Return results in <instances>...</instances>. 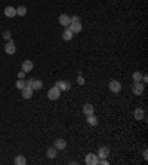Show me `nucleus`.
Here are the masks:
<instances>
[{
	"mask_svg": "<svg viewBox=\"0 0 148 165\" xmlns=\"http://www.w3.org/2000/svg\"><path fill=\"white\" fill-rule=\"evenodd\" d=\"M98 161H99V158H98L96 153H88L86 158H84V164L86 165H98Z\"/></svg>",
	"mask_w": 148,
	"mask_h": 165,
	"instance_id": "obj_3",
	"label": "nucleus"
},
{
	"mask_svg": "<svg viewBox=\"0 0 148 165\" xmlns=\"http://www.w3.org/2000/svg\"><path fill=\"white\" fill-rule=\"evenodd\" d=\"M28 83L31 85L33 91H39V89L43 88V82H42L40 79H30V80H28Z\"/></svg>",
	"mask_w": 148,
	"mask_h": 165,
	"instance_id": "obj_7",
	"label": "nucleus"
},
{
	"mask_svg": "<svg viewBox=\"0 0 148 165\" xmlns=\"http://www.w3.org/2000/svg\"><path fill=\"white\" fill-rule=\"evenodd\" d=\"M5 15H6L8 18H13V16H16V9L12 8V6H6V8H5Z\"/></svg>",
	"mask_w": 148,
	"mask_h": 165,
	"instance_id": "obj_16",
	"label": "nucleus"
},
{
	"mask_svg": "<svg viewBox=\"0 0 148 165\" xmlns=\"http://www.w3.org/2000/svg\"><path fill=\"white\" fill-rule=\"evenodd\" d=\"M108 89L113 92V94H119L120 91H122V83L119 82V80H110V83H108Z\"/></svg>",
	"mask_w": 148,
	"mask_h": 165,
	"instance_id": "obj_2",
	"label": "nucleus"
},
{
	"mask_svg": "<svg viewBox=\"0 0 148 165\" xmlns=\"http://www.w3.org/2000/svg\"><path fill=\"white\" fill-rule=\"evenodd\" d=\"M16 15H19V16H25V15H27V8H25V6H19V8H16Z\"/></svg>",
	"mask_w": 148,
	"mask_h": 165,
	"instance_id": "obj_21",
	"label": "nucleus"
},
{
	"mask_svg": "<svg viewBox=\"0 0 148 165\" xmlns=\"http://www.w3.org/2000/svg\"><path fill=\"white\" fill-rule=\"evenodd\" d=\"M68 28H70V31H71L73 34H77V33L81 31L83 27H81V22H71V24L68 25Z\"/></svg>",
	"mask_w": 148,
	"mask_h": 165,
	"instance_id": "obj_10",
	"label": "nucleus"
},
{
	"mask_svg": "<svg viewBox=\"0 0 148 165\" xmlns=\"http://www.w3.org/2000/svg\"><path fill=\"white\" fill-rule=\"evenodd\" d=\"M21 91H22V97H24L25 100L31 98V97H33V92H34V91H33V88H31V85H30L28 82L25 83V88L21 89Z\"/></svg>",
	"mask_w": 148,
	"mask_h": 165,
	"instance_id": "obj_6",
	"label": "nucleus"
},
{
	"mask_svg": "<svg viewBox=\"0 0 148 165\" xmlns=\"http://www.w3.org/2000/svg\"><path fill=\"white\" fill-rule=\"evenodd\" d=\"M13 162H15L16 165H25V164H27V159L24 158L22 155H18V156L15 158V161H13Z\"/></svg>",
	"mask_w": 148,
	"mask_h": 165,
	"instance_id": "obj_20",
	"label": "nucleus"
},
{
	"mask_svg": "<svg viewBox=\"0 0 148 165\" xmlns=\"http://www.w3.org/2000/svg\"><path fill=\"white\" fill-rule=\"evenodd\" d=\"M132 79H133V82H141L142 80V73L141 72H135L132 75Z\"/></svg>",
	"mask_w": 148,
	"mask_h": 165,
	"instance_id": "obj_22",
	"label": "nucleus"
},
{
	"mask_svg": "<svg viewBox=\"0 0 148 165\" xmlns=\"http://www.w3.org/2000/svg\"><path fill=\"white\" fill-rule=\"evenodd\" d=\"M25 83H27V82H25L24 79H18V80H16V83H15V86H16L18 89H24V88H25Z\"/></svg>",
	"mask_w": 148,
	"mask_h": 165,
	"instance_id": "obj_23",
	"label": "nucleus"
},
{
	"mask_svg": "<svg viewBox=\"0 0 148 165\" xmlns=\"http://www.w3.org/2000/svg\"><path fill=\"white\" fill-rule=\"evenodd\" d=\"M73 37H74V34L70 31L68 27H65V30H64V33H62V39H64L65 42H70V40H71Z\"/></svg>",
	"mask_w": 148,
	"mask_h": 165,
	"instance_id": "obj_19",
	"label": "nucleus"
},
{
	"mask_svg": "<svg viewBox=\"0 0 148 165\" xmlns=\"http://www.w3.org/2000/svg\"><path fill=\"white\" fill-rule=\"evenodd\" d=\"M86 122H88V123H89L91 127H96L99 121H98V118H96V116H95V113H93V115H89V116H86Z\"/></svg>",
	"mask_w": 148,
	"mask_h": 165,
	"instance_id": "obj_17",
	"label": "nucleus"
},
{
	"mask_svg": "<svg viewBox=\"0 0 148 165\" xmlns=\"http://www.w3.org/2000/svg\"><path fill=\"white\" fill-rule=\"evenodd\" d=\"M77 83H79V85H84V83H86L84 77L81 76V72H80V73H79V76H77Z\"/></svg>",
	"mask_w": 148,
	"mask_h": 165,
	"instance_id": "obj_24",
	"label": "nucleus"
},
{
	"mask_svg": "<svg viewBox=\"0 0 148 165\" xmlns=\"http://www.w3.org/2000/svg\"><path fill=\"white\" fill-rule=\"evenodd\" d=\"M58 21H59V24H61L62 27H68L70 24H71V21H70V15H67V13H61L59 18H58Z\"/></svg>",
	"mask_w": 148,
	"mask_h": 165,
	"instance_id": "obj_8",
	"label": "nucleus"
},
{
	"mask_svg": "<svg viewBox=\"0 0 148 165\" xmlns=\"http://www.w3.org/2000/svg\"><path fill=\"white\" fill-rule=\"evenodd\" d=\"M53 147H55L57 150H64V149L67 147V141H65L64 138H57L55 143H53Z\"/></svg>",
	"mask_w": 148,
	"mask_h": 165,
	"instance_id": "obj_13",
	"label": "nucleus"
},
{
	"mask_svg": "<svg viewBox=\"0 0 148 165\" xmlns=\"http://www.w3.org/2000/svg\"><path fill=\"white\" fill-rule=\"evenodd\" d=\"M55 86L57 88L61 89V92L62 91H68L70 88H71V85H70V82H67V80H57V83H55Z\"/></svg>",
	"mask_w": 148,
	"mask_h": 165,
	"instance_id": "obj_9",
	"label": "nucleus"
},
{
	"mask_svg": "<svg viewBox=\"0 0 148 165\" xmlns=\"http://www.w3.org/2000/svg\"><path fill=\"white\" fill-rule=\"evenodd\" d=\"M142 83H147L148 82V77H147V75H142V80H141Z\"/></svg>",
	"mask_w": 148,
	"mask_h": 165,
	"instance_id": "obj_29",
	"label": "nucleus"
},
{
	"mask_svg": "<svg viewBox=\"0 0 148 165\" xmlns=\"http://www.w3.org/2000/svg\"><path fill=\"white\" fill-rule=\"evenodd\" d=\"M83 113H84V116L93 115V113H95V107H93V104H92V103H86V104H83Z\"/></svg>",
	"mask_w": 148,
	"mask_h": 165,
	"instance_id": "obj_12",
	"label": "nucleus"
},
{
	"mask_svg": "<svg viewBox=\"0 0 148 165\" xmlns=\"http://www.w3.org/2000/svg\"><path fill=\"white\" fill-rule=\"evenodd\" d=\"M5 52L8 55H13L15 52H16V46H15V42L13 40H8L6 42V45H5Z\"/></svg>",
	"mask_w": 148,
	"mask_h": 165,
	"instance_id": "obj_5",
	"label": "nucleus"
},
{
	"mask_svg": "<svg viewBox=\"0 0 148 165\" xmlns=\"http://www.w3.org/2000/svg\"><path fill=\"white\" fill-rule=\"evenodd\" d=\"M142 158H144L145 161H147V159H148V150H147V149H145V150L142 152Z\"/></svg>",
	"mask_w": 148,
	"mask_h": 165,
	"instance_id": "obj_28",
	"label": "nucleus"
},
{
	"mask_svg": "<svg viewBox=\"0 0 148 165\" xmlns=\"http://www.w3.org/2000/svg\"><path fill=\"white\" fill-rule=\"evenodd\" d=\"M133 118H135L136 121H145V110L138 107V109L133 112Z\"/></svg>",
	"mask_w": 148,
	"mask_h": 165,
	"instance_id": "obj_14",
	"label": "nucleus"
},
{
	"mask_svg": "<svg viewBox=\"0 0 148 165\" xmlns=\"http://www.w3.org/2000/svg\"><path fill=\"white\" fill-rule=\"evenodd\" d=\"M24 77H25V72H22V70L18 72V79H24Z\"/></svg>",
	"mask_w": 148,
	"mask_h": 165,
	"instance_id": "obj_27",
	"label": "nucleus"
},
{
	"mask_svg": "<svg viewBox=\"0 0 148 165\" xmlns=\"http://www.w3.org/2000/svg\"><path fill=\"white\" fill-rule=\"evenodd\" d=\"M61 97V89L57 86H52V88L47 91V98L49 100H58Z\"/></svg>",
	"mask_w": 148,
	"mask_h": 165,
	"instance_id": "obj_4",
	"label": "nucleus"
},
{
	"mask_svg": "<svg viewBox=\"0 0 148 165\" xmlns=\"http://www.w3.org/2000/svg\"><path fill=\"white\" fill-rule=\"evenodd\" d=\"M70 21H71V22H81V21H80L79 15H73V16H70Z\"/></svg>",
	"mask_w": 148,
	"mask_h": 165,
	"instance_id": "obj_26",
	"label": "nucleus"
},
{
	"mask_svg": "<svg viewBox=\"0 0 148 165\" xmlns=\"http://www.w3.org/2000/svg\"><path fill=\"white\" fill-rule=\"evenodd\" d=\"M98 158L99 159H104V158H108L110 156V149L107 147V146H102V147H99V150H98Z\"/></svg>",
	"mask_w": 148,
	"mask_h": 165,
	"instance_id": "obj_15",
	"label": "nucleus"
},
{
	"mask_svg": "<svg viewBox=\"0 0 148 165\" xmlns=\"http://www.w3.org/2000/svg\"><path fill=\"white\" fill-rule=\"evenodd\" d=\"M21 68H22V72L28 73V72H33L34 64H33V61H31V60H25V61L22 63V66H21Z\"/></svg>",
	"mask_w": 148,
	"mask_h": 165,
	"instance_id": "obj_11",
	"label": "nucleus"
},
{
	"mask_svg": "<svg viewBox=\"0 0 148 165\" xmlns=\"http://www.w3.org/2000/svg\"><path fill=\"white\" fill-rule=\"evenodd\" d=\"M11 31H8V30H6V31H3V39H5V40H6V42H8V40H11Z\"/></svg>",
	"mask_w": 148,
	"mask_h": 165,
	"instance_id": "obj_25",
	"label": "nucleus"
},
{
	"mask_svg": "<svg viewBox=\"0 0 148 165\" xmlns=\"http://www.w3.org/2000/svg\"><path fill=\"white\" fill-rule=\"evenodd\" d=\"M144 89H145V83H142V82H133V85H132L133 95H142L144 94Z\"/></svg>",
	"mask_w": 148,
	"mask_h": 165,
	"instance_id": "obj_1",
	"label": "nucleus"
},
{
	"mask_svg": "<svg viewBox=\"0 0 148 165\" xmlns=\"http://www.w3.org/2000/svg\"><path fill=\"white\" fill-rule=\"evenodd\" d=\"M58 155V150L55 149V147H49L47 150H46V156L49 158V159H55Z\"/></svg>",
	"mask_w": 148,
	"mask_h": 165,
	"instance_id": "obj_18",
	"label": "nucleus"
}]
</instances>
